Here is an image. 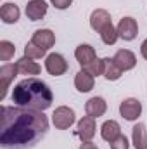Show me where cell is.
<instances>
[{
    "label": "cell",
    "mask_w": 147,
    "mask_h": 149,
    "mask_svg": "<svg viewBox=\"0 0 147 149\" xmlns=\"http://www.w3.org/2000/svg\"><path fill=\"white\" fill-rule=\"evenodd\" d=\"M47 132L49 118L43 111L21 106H2L0 146L3 149H31Z\"/></svg>",
    "instance_id": "1"
},
{
    "label": "cell",
    "mask_w": 147,
    "mask_h": 149,
    "mask_svg": "<svg viewBox=\"0 0 147 149\" xmlns=\"http://www.w3.org/2000/svg\"><path fill=\"white\" fill-rule=\"evenodd\" d=\"M52 101H54V94L50 87L35 76L17 81L12 90V102L21 108L45 111L52 106Z\"/></svg>",
    "instance_id": "2"
},
{
    "label": "cell",
    "mask_w": 147,
    "mask_h": 149,
    "mask_svg": "<svg viewBox=\"0 0 147 149\" xmlns=\"http://www.w3.org/2000/svg\"><path fill=\"white\" fill-rule=\"evenodd\" d=\"M74 120H76L74 111L71 108H68V106H59V108H55V111L52 113V123H54V127L59 128V130H68V128H71L73 123H74Z\"/></svg>",
    "instance_id": "3"
},
{
    "label": "cell",
    "mask_w": 147,
    "mask_h": 149,
    "mask_svg": "<svg viewBox=\"0 0 147 149\" xmlns=\"http://www.w3.org/2000/svg\"><path fill=\"white\" fill-rule=\"evenodd\" d=\"M45 70L52 76H61V74H64L68 71V61L62 54L52 52L45 57Z\"/></svg>",
    "instance_id": "4"
},
{
    "label": "cell",
    "mask_w": 147,
    "mask_h": 149,
    "mask_svg": "<svg viewBox=\"0 0 147 149\" xmlns=\"http://www.w3.org/2000/svg\"><path fill=\"white\" fill-rule=\"evenodd\" d=\"M95 130H97V125H95V118L92 116H83L78 125H76V130H74V135L81 139V142H88L94 139L95 135Z\"/></svg>",
    "instance_id": "5"
},
{
    "label": "cell",
    "mask_w": 147,
    "mask_h": 149,
    "mask_svg": "<svg viewBox=\"0 0 147 149\" xmlns=\"http://www.w3.org/2000/svg\"><path fill=\"white\" fill-rule=\"evenodd\" d=\"M119 114L126 121H135L142 114V102L135 97H128L119 104Z\"/></svg>",
    "instance_id": "6"
},
{
    "label": "cell",
    "mask_w": 147,
    "mask_h": 149,
    "mask_svg": "<svg viewBox=\"0 0 147 149\" xmlns=\"http://www.w3.org/2000/svg\"><path fill=\"white\" fill-rule=\"evenodd\" d=\"M116 30H118V35L121 40H125V42H132V40H135V37L139 35V24H137V19H133V17H123L119 23H118V26H116Z\"/></svg>",
    "instance_id": "7"
},
{
    "label": "cell",
    "mask_w": 147,
    "mask_h": 149,
    "mask_svg": "<svg viewBox=\"0 0 147 149\" xmlns=\"http://www.w3.org/2000/svg\"><path fill=\"white\" fill-rule=\"evenodd\" d=\"M17 74H19V71H17V66H16V64H10V63L2 64V68H0V87H2L0 101H3V99H5L7 88H9L10 81H12Z\"/></svg>",
    "instance_id": "8"
},
{
    "label": "cell",
    "mask_w": 147,
    "mask_h": 149,
    "mask_svg": "<svg viewBox=\"0 0 147 149\" xmlns=\"http://www.w3.org/2000/svg\"><path fill=\"white\" fill-rule=\"evenodd\" d=\"M112 59L116 61V64H118L123 71H130V70H133V68L137 66V56H135L132 50H128V49H119V50L114 54Z\"/></svg>",
    "instance_id": "9"
},
{
    "label": "cell",
    "mask_w": 147,
    "mask_h": 149,
    "mask_svg": "<svg viewBox=\"0 0 147 149\" xmlns=\"http://www.w3.org/2000/svg\"><path fill=\"white\" fill-rule=\"evenodd\" d=\"M31 42H33L35 45H38L40 49L49 50V49H52L54 43H55V35H54V31L49 30V28L37 30V31L33 33V37H31Z\"/></svg>",
    "instance_id": "10"
},
{
    "label": "cell",
    "mask_w": 147,
    "mask_h": 149,
    "mask_svg": "<svg viewBox=\"0 0 147 149\" xmlns=\"http://www.w3.org/2000/svg\"><path fill=\"white\" fill-rule=\"evenodd\" d=\"M47 10H49V5H47L45 0H30L26 3V16L31 21L43 19L47 16Z\"/></svg>",
    "instance_id": "11"
},
{
    "label": "cell",
    "mask_w": 147,
    "mask_h": 149,
    "mask_svg": "<svg viewBox=\"0 0 147 149\" xmlns=\"http://www.w3.org/2000/svg\"><path fill=\"white\" fill-rule=\"evenodd\" d=\"M107 111V102L104 97H90L85 104V113L92 118H99V116H104Z\"/></svg>",
    "instance_id": "12"
},
{
    "label": "cell",
    "mask_w": 147,
    "mask_h": 149,
    "mask_svg": "<svg viewBox=\"0 0 147 149\" xmlns=\"http://www.w3.org/2000/svg\"><path fill=\"white\" fill-rule=\"evenodd\" d=\"M109 23H112V19H111V14L106 9H95V10H92V14H90V28L94 31L101 33V30L104 26H107Z\"/></svg>",
    "instance_id": "13"
},
{
    "label": "cell",
    "mask_w": 147,
    "mask_h": 149,
    "mask_svg": "<svg viewBox=\"0 0 147 149\" xmlns=\"http://www.w3.org/2000/svg\"><path fill=\"white\" fill-rule=\"evenodd\" d=\"M74 57L76 61L81 64V68H85L87 64H90L92 61L97 59V54H95V49L88 43H80L76 49H74Z\"/></svg>",
    "instance_id": "14"
},
{
    "label": "cell",
    "mask_w": 147,
    "mask_h": 149,
    "mask_svg": "<svg viewBox=\"0 0 147 149\" xmlns=\"http://www.w3.org/2000/svg\"><path fill=\"white\" fill-rule=\"evenodd\" d=\"M19 17H21V10H19V7L16 3L5 2L2 5V9H0V19H2V23H5V24H16L19 21Z\"/></svg>",
    "instance_id": "15"
},
{
    "label": "cell",
    "mask_w": 147,
    "mask_h": 149,
    "mask_svg": "<svg viewBox=\"0 0 147 149\" xmlns=\"http://www.w3.org/2000/svg\"><path fill=\"white\" fill-rule=\"evenodd\" d=\"M94 85H95V76L94 74L87 73L85 70L76 73V76H74V87H76L78 92H81V94L90 92L94 88Z\"/></svg>",
    "instance_id": "16"
},
{
    "label": "cell",
    "mask_w": 147,
    "mask_h": 149,
    "mask_svg": "<svg viewBox=\"0 0 147 149\" xmlns=\"http://www.w3.org/2000/svg\"><path fill=\"white\" fill-rule=\"evenodd\" d=\"M16 66H17V71H19V74H24L26 78L35 76V74H40V71H42L40 64H38V63H35L33 59H30V57H21V59L16 63Z\"/></svg>",
    "instance_id": "17"
},
{
    "label": "cell",
    "mask_w": 147,
    "mask_h": 149,
    "mask_svg": "<svg viewBox=\"0 0 147 149\" xmlns=\"http://www.w3.org/2000/svg\"><path fill=\"white\" fill-rule=\"evenodd\" d=\"M118 135H121V127L116 120H107L102 123L101 127V137L106 141V142H112Z\"/></svg>",
    "instance_id": "18"
},
{
    "label": "cell",
    "mask_w": 147,
    "mask_h": 149,
    "mask_svg": "<svg viewBox=\"0 0 147 149\" xmlns=\"http://www.w3.org/2000/svg\"><path fill=\"white\" fill-rule=\"evenodd\" d=\"M132 142L135 149H147V127L144 123H137L132 128Z\"/></svg>",
    "instance_id": "19"
},
{
    "label": "cell",
    "mask_w": 147,
    "mask_h": 149,
    "mask_svg": "<svg viewBox=\"0 0 147 149\" xmlns=\"http://www.w3.org/2000/svg\"><path fill=\"white\" fill-rule=\"evenodd\" d=\"M102 61H104V73H102V76H104L106 80H109V81L119 80L121 74L125 73V71L116 64V61H114L112 57H104Z\"/></svg>",
    "instance_id": "20"
},
{
    "label": "cell",
    "mask_w": 147,
    "mask_h": 149,
    "mask_svg": "<svg viewBox=\"0 0 147 149\" xmlns=\"http://www.w3.org/2000/svg\"><path fill=\"white\" fill-rule=\"evenodd\" d=\"M99 35H101V40H102L106 45H114V43L118 42V38H119L118 30H116V26H114L112 23H109L107 26H104Z\"/></svg>",
    "instance_id": "21"
},
{
    "label": "cell",
    "mask_w": 147,
    "mask_h": 149,
    "mask_svg": "<svg viewBox=\"0 0 147 149\" xmlns=\"http://www.w3.org/2000/svg\"><path fill=\"white\" fill-rule=\"evenodd\" d=\"M16 54V47L9 40H0V61H10Z\"/></svg>",
    "instance_id": "22"
},
{
    "label": "cell",
    "mask_w": 147,
    "mask_h": 149,
    "mask_svg": "<svg viewBox=\"0 0 147 149\" xmlns=\"http://www.w3.org/2000/svg\"><path fill=\"white\" fill-rule=\"evenodd\" d=\"M45 52H47V50L40 49L38 45L33 43V42H28V43L24 45V57H30V59H42V57L45 56Z\"/></svg>",
    "instance_id": "23"
},
{
    "label": "cell",
    "mask_w": 147,
    "mask_h": 149,
    "mask_svg": "<svg viewBox=\"0 0 147 149\" xmlns=\"http://www.w3.org/2000/svg\"><path fill=\"white\" fill-rule=\"evenodd\" d=\"M83 70H85L87 73L94 74V76H101V74L104 73V61H102V59H95V61H92L90 64H87Z\"/></svg>",
    "instance_id": "24"
},
{
    "label": "cell",
    "mask_w": 147,
    "mask_h": 149,
    "mask_svg": "<svg viewBox=\"0 0 147 149\" xmlns=\"http://www.w3.org/2000/svg\"><path fill=\"white\" fill-rule=\"evenodd\" d=\"M111 149H128L130 148V142H128V139H126V135H118L112 142H109Z\"/></svg>",
    "instance_id": "25"
},
{
    "label": "cell",
    "mask_w": 147,
    "mask_h": 149,
    "mask_svg": "<svg viewBox=\"0 0 147 149\" xmlns=\"http://www.w3.org/2000/svg\"><path fill=\"white\" fill-rule=\"evenodd\" d=\"M50 3H52L55 9H59V10H64V9H68V7L73 3V0H50Z\"/></svg>",
    "instance_id": "26"
},
{
    "label": "cell",
    "mask_w": 147,
    "mask_h": 149,
    "mask_svg": "<svg viewBox=\"0 0 147 149\" xmlns=\"http://www.w3.org/2000/svg\"><path fill=\"white\" fill-rule=\"evenodd\" d=\"M78 149H99V148H97V144H94L92 141H88V142H81V146Z\"/></svg>",
    "instance_id": "27"
},
{
    "label": "cell",
    "mask_w": 147,
    "mask_h": 149,
    "mask_svg": "<svg viewBox=\"0 0 147 149\" xmlns=\"http://www.w3.org/2000/svg\"><path fill=\"white\" fill-rule=\"evenodd\" d=\"M140 54H142L144 59H147V38L142 42V45H140Z\"/></svg>",
    "instance_id": "28"
}]
</instances>
